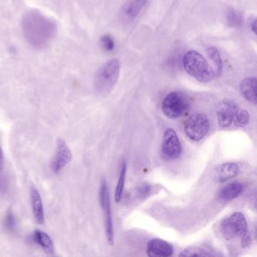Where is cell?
<instances>
[{
	"label": "cell",
	"instance_id": "6da1fadb",
	"mask_svg": "<svg viewBox=\"0 0 257 257\" xmlns=\"http://www.w3.org/2000/svg\"><path fill=\"white\" fill-rule=\"evenodd\" d=\"M22 30L25 39L35 49L47 48L55 38L57 25L40 12L31 10L24 15Z\"/></svg>",
	"mask_w": 257,
	"mask_h": 257
},
{
	"label": "cell",
	"instance_id": "7a4b0ae2",
	"mask_svg": "<svg viewBox=\"0 0 257 257\" xmlns=\"http://www.w3.org/2000/svg\"><path fill=\"white\" fill-rule=\"evenodd\" d=\"M120 73V63L116 58L109 60L103 64L94 76V87L96 92L106 96L116 85Z\"/></svg>",
	"mask_w": 257,
	"mask_h": 257
},
{
	"label": "cell",
	"instance_id": "3957f363",
	"mask_svg": "<svg viewBox=\"0 0 257 257\" xmlns=\"http://www.w3.org/2000/svg\"><path fill=\"white\" fill-rule=\"evenodd\" d=\"M183 64L186 73L198 82L208 83L214 78V72L205 58L196 51L186 52L183 56Z\"/></svg>",
	"mask_w": 257,
	"mask_h": 257
},
{
	"label": "cell",
	"instance_id": "277c9868",
	"mask_svg": "<svg viewBox=\"0 0 257 257\" xmlns=\"http://www.w3.org/2000/svg\"><path fill=\"white\" fill-rule=\"evenodd\" d=\"M189 97L182 91H172L164 99L162 109L165 116L174 119L183 116L189 108Z\"/></svg>",
	"mask_w": 257,
	"mask_h": 257
},
{
	"label": "cell",
	"instance_id": "5b68a950",
	"mask_svg": "<svg viewBox=\"0 0 257 257\" xmlns=\"http://www.w3.org/2000/svg\"><path fill=\"white\" fill-rule=\"evenodd\" d=\"M221 233L226 240L242 237L247 231V222L243 213L236 212L222 220Z\"/></svg>",
	"mask_w": 257,
	"mask_h": 257
},
{
	"label": "cell",
	"instance_id": "8992f818",
	"mask_svg": "<svg viewBox=\"0 0 257 257\" xmlns=\"http://www.w3.org/2000/svg\"><path fill=\"white\" fill-rule=\"evenodd\" d=\"M210 121L207 115L201 112L192 114L185 123L184 130L189 139L199 141L208 133Z\"/></svg>",
	"mask_w": 257,
	"mask_h": 257
},
{
	"label": "cell",
	"instance_id": "52a82bcc",
	"mask_svg": "<svg viewBox=\"0 0 257 257\" xmlns=\"http://www.w3.org/2000/svg\"><path fill=\"white\" fill-rule=\"evenodd\" d=\"M99 201L101 206L104 218L105 232L108 243L112 246L114 244L113 223L111 213L110 200H109V189L106 180H102L99 191Z\"/></svg>",
	"mask_w": 257,
	"mask_h": 257
},
{
	"label": "cell",
	"instance_id": "ba28073f",
	"mask_svg": "<svg viewBox=\"0 0 257 257\" xmlns=\"http://www.w3.org/2000/svg\"><path fill=\"white\" fill-rule=\"evenodd\" d=\"M162 150L164 157L168 160H174L180 157L181 144L174 129L168 128L164 133Z\"/></svg>",
	"mask_w": 257,
	"mask_h": 257
},
{
	"label": "cell",
	"instance_id": "9c48e42d",
	"mask_svg": "<svg viewBox=\"0 0 257 257\" xmlns=\"http://www.w3.org/2000/svg\"><path fill=\"white\" fill-rule=\"evenodd\" d=\"M71 151L65 141L63 139L57 141L55 156L51 162V170L54 174H58L63 168H65L71 162Z\"/></svg>",
	"mask_w": 257,
	"mask_h": 257
},
{
	"label": "cell",
	"instance_id": "30bf717a",
	"mask_svg": "<svg viewBox=\"0 0 257 257\" xmlns=\"http://www.w3.org/2000/svg\"><path fill=\"white\" fill-rule=\"evenodd\" d=\"M239 106L234 102L225 100L219 103L216 109L218 124L221 127H228L232 124L233 117Z\"/></svg>",
	"mask_w": 257,
	"mask_h": 257
},
{
	"label": "cell",
	"instance_id": "8fae6325",
	"mask_svg": "<svg viewBox=\"0 0 257 257\" xmlns=\"http://www.w3.org/2000/svg\"><path fill=\"white\" fill-rule=\"evenodd\" d=\"M149 0H126L120 11V18L126 24L132 23Z\"/></svg>",
	"mask_w": 257,
	"mask_h": 257
},
{
	"label": "cell",
	"instance_id": "7c38bea8",
	"mask_svg": "<svg viewBox=\"0 0 257 257\" xmlns=\"http://www.w3.org/2000/svg\"><path fill=\"white\" fill-rule=\"evenodd\" d=\"M174 247L171 243L162 239L153 238L147 244V254L151 257L171 256Z\"/></svg>",
	"mask_w": 257,
	"mask_h": 257
},
{
	"label": "cell",
	"instance_id": "4fadbf2b",
	"mask_svg": "<svg viewBox=\"0 0 257 257\" xmlns=\"http://www.w3.org/2000/svg\"><path fill=\"white\" fill-rule=\"evenodd\" d=\"M240 171L238 165L233 162L222 164L215 169L214 179L218 182H224L234 178Z\"/></svg>",
	"mask_w": 257,
	"mask_h": 257
},
{
	"label": "cell",
	"instance_id": "5bb4252c",
	"mask_svg": "<svg viewBox=\"0 0 257 257\" xmlns=\"http://www.w3.org/2000/svg\"><path fill=\"white\" fill-rule=\"evenodd\" d=\"M256 78L246 77L241 81L239 85L240 93L248 101L256 104Z\"/></svg>",
	"mask_w": 257,
	"mask_h": 257
},
{
	"label": "cell",
	"instance_id": "9a60e30c",
	"mask_svg": "<svg viewBox=\"0 0 257 257\" xmlns=\"http://www.w3.org/2000/svg\"><path fill=\"white\" fill-rule=\"evenodd\" d=\"M31 200L33 213L36 220L39 224L44 223L45 213L43 201L40 192L34 187L31 188Z\"/></svg>",
	"mask_w": 257,
	"mask_h": 257
},
{
	"label": "cell",
	"instance_id": "2e32d148",
	"mask_svg": "<svg viewBox=\"0 0 257 257\" xmlns=\"http://www.w3.org/2000/svg\"><path fill=\"white\" fill-rule=\"evenodd\" d=\"M33 240L36 243H38L46 253L49 255L54 253L55 247H54L53 241L47 233L40 229L35 230L33 234Z\"/></svg>",
	"mask_w": 257,
	"mask_h": 257
},
{
	"label": "cell",
	"instance_id": "e0dca14e",
	"mask_svg": "<svg viewBox=\"0 0 257 257\" xmlns=\"http://www.w3.org/2000/svg\"><path fill=\"white\" fill-rule=\"evenodd\" d=\"M243 186L239 182H234L224 186L219 192V198L223 201H230L238 196L243 192Z\"/></svg>",
	"mask_w": 257,
	"mask_h": 257
},
{
	"label": "cell",
	"instance_id": "ac0fdd59",
	"mask_svg": "<svg viewBox=\"0 0 257 257\" xmlns=\"http://www.w3.org/2000/svg\"><path fill=\"white\" fill-rule=\"evenodd\" d=\"M207 54L210 57V60L213 61V65L216 67V75L217 77L220 76L222 72V61L221 59L220 54L216 48L210 47L207 49Z\"/></svg>",
	"mask_w": 257,
	"mask_h": 257
},
{
	"label": "cell",
	"instance_id": "d6986e66",
	"mask_svg": "<svg viewBox=\"0 0 257 257\" xmlns=\"http://www.w3.org/2000/svg\"><path fill=\"white\" fill-rule=\"evenodd\" d=\"M126 172H127V164L123 162L121 165V173H120L119 179L117 183L116 189L115 192V200L117 203L119 202L121 199V195L124 189V183H125Z\"/></svg>",
	"mask_w": 257,
	"mask_h": 257
},
{
	"label": "cell",
	"instance_id": "ffe728a7",
	"mask_svg": "<svg viewBox=\"0 0 257 257\" xmlns=\"http://www.w3.org/2000/svg\"><path fill=\"white\" fill-rule=\"evenodd\" d=\"M249 121V114L246 109L237 108L233 117V122L237 127H243L247 125Z\"/></svg>",
	"mask_w": 257,
	"mask_h": 257
},
{
	"label": "cell",
	"instance_id": "44dd1931",
	"mask_svg": "<svg viewBox=\"0 0 257 257\" xmlns=\"http://www.w3.org/2000/svg\"><path fill=\"white\" fill-rule=\"evenodd\" d=\"M180 256H213L214 254L208 252L202 248L196 247V246H191L186 248L184 250L182 251Z\"/></svg>",
	"mask_w": 257,
	"mask_h": 257
},
{
	"label": "cell",
	"instance_id": "7402d4cb",
	"mask_svg": "<svg viewBox=\"0 0 257 257\" xmlns=\"http://www.w3.org/2000/svg\"><path fill=\"white\" fill-rule=\"evenodd\" d=\"M226 21L228 26L231 28H239L242 25V16L234 10H228L226 13Z\"/></svg>",
	"mask_w": 257,
	"mask_h": 257
},
{
	"label": "cell",
	"instance_id": "603a6c76",
	"mask_svg": "<svg viewBox=\"0 0 257 257\" xmlns=\"http://www.w3.org/2000/svg\"><path fill=\"white\" fill-rule=\"evenodd\" d=\"M4 225L10 231H14L17 228V219H16L14 213L10 210L6 215L5 219H4Z\"/></svg>",
	"mask_w": 257,
	"mask_h": 257
},
{
	"label": "cell",
	"instance_id": "cb8c5ba5",
	"mask_svg": "<svg viewBox=\"0 0 257 257\" xmlns=\"http://www.w3.org/2000/svg\"><path fill=\"white\" fill-rule=\"evenodd\" d=\"M102 48L106 52H112L115 48V43L113 39L109 35H104L100 40Z\"/></svg>",
	"mask_w": 257,
	"mask_h": 257
},
{
	"label": "cell",
	"instance_id": "d4e9b609",
	"mask_svg": "<svg viewBox=\"0 0 257 257\" xmlns=\"http://www.w3.org/2000/svg\"><path fill=\"white\" fill-rule=\"evenodd\" d=\"M242 240H241V246L242 247L246 248L248 246H250L251 243H252V240H251L250 235H249V233H248V231L242 236Z\"/></svg>",
	"mask_w": 257,
	"mask_h": 257
},
{
	"label": "cell",
	"instance_id": "484cf974",
	"mask_svg": "<svg viewBox=\"0 0 257 257\" xmlns=\"http://www.w3.org/2000/svg\"><path fill=\"white\" fill-rule=\"evenodd\" d=\"M4 165V156L3 153L2 147L0 145V171L3 169Z\"/></svg>",
	"mask_w": 257,
	"mask_h": 257
},
{
	"label": "cell",
	"instance_id": "4316f807",
	"mask_svg": "<svg viewBox=\"0 0 257 257\" xmlns=\"http://www.w3.org/2000/svg\"><path fill=\"white\" fill-rule=\"evenodd\" d=\"M140 192L143 194L148 193L150 192V186L147 185H143L141 188H140Z\"/></svg>",
	"mask_w": 257,
	"mask_h": 257
},
{
	"label": "cell",
	"instance_id": "83f0119b",
	"mask_svg": "<svg viewBox=\"0 0 257 257\" xmlns=\"http://www.w3.org/2000/svg\"><path fill=\"white\" fill-rule=\"evenodd\" d=\"M251 30L254 34H256V20L255 19L252 20V22L250 24Z\"/></svg>",
	"mask_w": 257,
	"mask_h": 257
}]
</instances>
